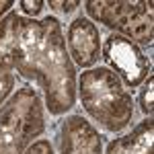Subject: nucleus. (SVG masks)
<instances>
[{"mask_svg":"<svg viewBox=\"0 0 154 154\" xmlns=\"http://www.w3.org/2000/svg\"><path fill=\"white\" fill-rule=\"evenodd\" d=\"M99 29L86 17H76L68 27V48L74 62L82 68L95 66L101 58Z\"/></svg>","mask_w":154,"mask_h":154,"instance_id":"0eeeda50","label":"nucleus"},{"mask_svg":"<svg viewBox=\"0 0 154 154\" xmlns=\"http://www.w3.org/2000/svg\"><path fill=\"white\" fill-rule=\"evenodd\" d=\"M19 4H21V8H23L25 14H29V19L37 17L39 12L43 11V2H41V0H35V2H31V0H21Z\"/></svg>","mask_w":154,"mask_h":154,"instance_id":"f8f14e48","label":"nucleus"},{"mask_svg":"<svg viewBox=\"0 0 154 154\" xmlns=\"http://www.w3.org/2000/svg\"><path fill=\"white\" fill-rule=\"evenodd\" d=\"M140 107L148 117H152V111H154V78L152 76H148V80L144 82L142 91H140Z\"/></svg>","mask_w":154,"mask_h":154,"instance_id":"9d476101","label":"nucleus"},{"mask_svg":"<svg viewBox=\"0 0 154 154\" xmlns=\"http://www.w3.org/2000/svg\"><path fill=\"white\" fill-rule=\"evenodd\" d=\"M12 4H14L12 0H0V17H2L4 12H8V11H11V6H12Z\"/></svg>","mask_w":154,"mask_h":154,"instance_id":"4468645a","label":"nucleus"},{"mask_svg":"<svg viewBox=\"0 0 154 154\" xmlns=\"http://www.w3.org/2000/svg\"><path fill=\"white\" fill-rule=\"evenodd\" d=\"M25 154H54V148H51L49 140H37L25 150Z\"/></svg>","mask_w":154,"mask_h":154,"instance_id":"9b49d317","label":"nucleus"},{"mask_svg":"<svg viewBox=\"0 0 154 154\" xmlns=\"http://www.w3.org/2000/svg\"><path fill=\"white\" fill-rule=\"evenodd\" d=\"M49 6H51L54 11H62L64 14H68V12H72L76 6H80V2H78V0H68V2H56V0H49Z\"/></svg>","mask_w":154,"mask_h":154,"instance_id":"ddd939ff","label":"nucleus"},{"mask_svg":"<svg viewBox=\"0 0 154 154\" xmlns=\"http://www.w3.org/2000/svg\"><path fill=\"white\" fill-rule=\"evenodd\" d=\"M84 111L105 131L117 134L134 117V99L111 68H93L76 80Z\"/></svg>","mask_w":154,"mask_h":154,"instance_id":"f03ea898","label":"nucleus"},{"mask_svg":"<svg viewBox=\"0 0 154 154\" xmlns=\"http://www.w3.org/2000/svg\"><path fill=\"white\" fill-rule=\"evenodd\" d=\"M152 144H154V121L152 117L144 119L140 125L117 138L107 146L105 154H152Z\"/></svg>","mask_w":154,"mask_h":154,"instance_id":"6e6552de","label":"nucleus"},{"mask_svg":"<svg viewBox=\"0 0 154 154\" xmlns=\"http://www.w3.org/2000/svg\"><path fill=\"white\" fill-rule=\"evenodd\" d=\"M8 33H11V21L8 14L4 19H0V107L4 105L6 97L12 93L14 88V66L11 60V51H8Z\"/></svg>","mask_w":154,"mask_h":154,"instance_id":"1a4fd4ad","label":"nucleus"},{"mask_svg":"<svg viewBox=\"0 0 154 154\" xmlns=\"http://www.w3.org/2000/svg\"><path fill=\"white\" fill-rule=\"evenodd\" d=\"M43 131V105L35 88H19L0 107V154H25Z\"/></svg>","mask_w":154,"mask_h":154,"instance_id":"7ed1b4c3","label":"nucleus"},{"mask_svg":"<svg viewBox=\"0 0 154 154\" xmlns=\"http://www.w3.org/2000/svg\"><path fill=\"white\" fill-rule=\"evenodd\" d=\"M152 2H123V0H88L84 4L86 12L113 29L115 35L142 45H152L154 23H152Z\"/></svg>","mask_w":154,"mask_h":154,"instance_id":"20e7f679","label":"nucleus"},{"mask_svg":"<svg viewBox=\"0 0 154 154\" xmlns=\"http://www.w3.org/2000/svg\"><path fill=\"white\" fill-rule=\"evenodd\" d=\"M8 51L17 72L43 91L51 115L70 111L76 103V70L66 51V39L56 17L43 21L8 14Z\"/></svg>","mask_w":154,"mask_h":154,"instance_id":"f257e3e1","label":"nucleus"},{"mask_svg":"<svg viewBox=\"0 0 154 154\" xmlns=\"http://www.w3.org/2000/svg\"><path fill=\"white\" fill-rule=\"evenodd\" d=\"M60 154H103L101 134L82 115H70L60 130Z\"/></svg>","mask_w":154,"mask_h":154,"instance_id":"423d86ee","label":"nucleus"},{"mask_svg":"<svg viewBox=\"0 0 154 154\" xmlns=\"http://www.w3.org/2000/svg\"><path fill=\"white\" fill-rule=\"evenodd\" d=\"M103 58L115 70L117 76L123 78V82L130 88H136L148 78L150 72V60L142 54L134 41L121 35H109L103 45Z\"/></svg>","mask_w":154,"mask_h":154,"instance_id":"39448f33","label":"nucleus"}]
</instances>
